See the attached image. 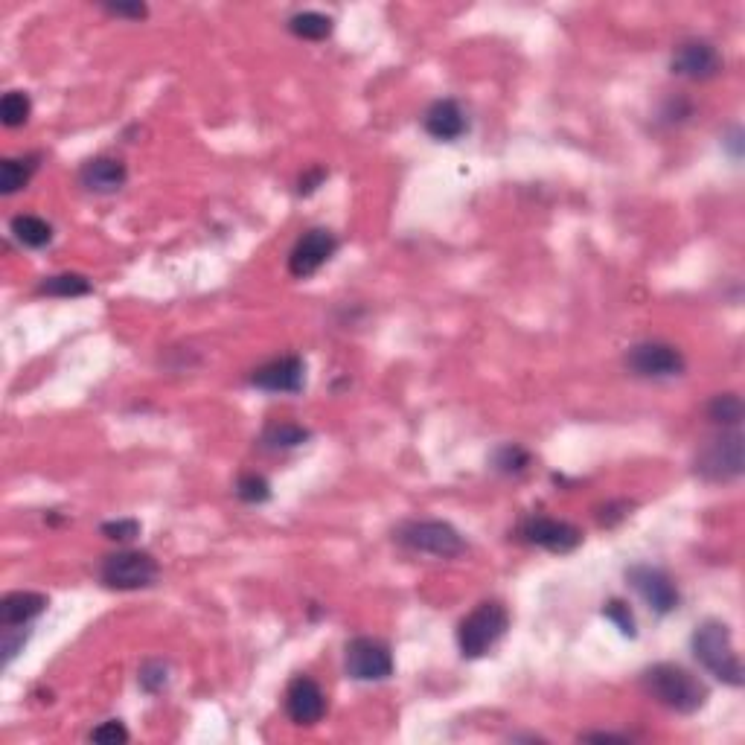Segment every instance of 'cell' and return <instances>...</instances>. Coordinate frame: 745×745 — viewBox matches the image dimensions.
Wrapping results in <instances>:
<instances>
[{
	"instance_id": "obj_1",
	"label": "cell",
	"mask_w": 745,
	"mask_h": 745,
	"mask_svg": "<svg viewBox=\"0 0 745 745\" xmlns=\"http://www.w3.org/2000/svg\"><path fill=\"white\" fill-rule=\"evenodd\" d=\"M641 684L649 696L664 705L667 711L676 713H696L705 708L708 702V687L696 679L690 670H684L679 664H652L644 670Z\"/></svg>"
},
{
	"instance_id": "obj_2",
	"label": "cell",
	"mask_w": 745,
	"mask_h": 745,
	"mask_svg": "<svg viewBox=\"0 0 745 745\" xmlns=\"http://www.w3.org/2000/svg\"><path fill=\"white\" fill-rule=\"evenodd\" d=\"M690 649H693V658L711 673L713 679H719L728 687H743V661L734 649L728 623H722V620L699 623L693 638H690Z\"/></svg>"
},
{
	"instance_id": "obj_3",
	"label": "cell",
	"mask_w": 745,
	"mask_h": 745,
	"mask_svg": "<svg viewBox=\"0 0 745 745\" xmlns=\"http://www.w3.org/2000/svg\"><path fill=\"white\" fill-rule=\"evenodd\" d=\"M510 629V612L498 600H486L478 609L460 620L457 626V647L463 658H481L495 647Z\"/></svg>"
},
{
	"instance_id": "obj_4",
	"label": "cell",
	"mask_w": 745,
	"mask_h": 745,
	"mask_svg": "<svg viewBox=\"0 0 745 745\" xmlns=\"http://www.w3.org/2000/svg\"><path fill=\"white\" fill-rule=\"evenodd\" d=\"M396 542L408 551L428 553L437 559H457L466 553V539L460 536V530L452 527L449 521L437 519L405 521L396 530Z\"/></svg>"
},
{
	"instance_id": "obj_5",
	"label": "cell",
	"mask_w": 745,
	"mask_h": 745,
	"mask_svg": "<svg viewBox=\"0 0 745 745\" xmlns=\"http://www.w3.org/2000/svg\"><path fill=\"white\" fill-rule=\"evenodd\" d=\"M696 475L711 484H728L743 475V434L737 428H722L696 454Z\"/></svg>"
},
{
	"instance_id": "obj_6",
	"label": "cell",
	"mask_w": 745,
	"mask_h": 745,
	"mask_svg": "<svg viewBox=\"0 0 745 745\" xmlns=\"http://www.w3.org/2000/svg\"><path fill=\"white\" fill-rule=\"evenodd\" d=\"M161 574L158 559L146 551H117L102 559L99 580L111 591H140L155 585Z\"/></svg>"
},
{
	"instance_id": "obj_7",
	"label": "cell",
	"mask_w": 745,
	"mask_h": 745,
	"mask_svg": "<svg viewBox=\"0 0 745 745\" xmlns=\"http://www.w3.org/2000/svg\"><path fill=\"white\" fill-rule=\"evenodd\" d=\"M347 676L356 681H385L393 676V652L379 638H353L344 649Z\"/></svg>"
},
{
	"instance_id": "obj_8",
	"label": "cell",
	"mask_w": 745,
	"mask_h": 745,
	"mask_svg": "<svg viewBox=\"0 0 745 745\" xmlns=\"http://www.w3.org/2000/svg\"><path fill=\"white\" fill-rule=\"evenodd\" d=\"M626 583L641 594V600L647 603L655 615H670V612L679 609V588H676L673 577L667 571H661L655 565H644V562L629 565L626 568Z\"/></svg>"
},
{
	"instance_id": "obj_9",
	"label": "cell",
	"mask_w": 745,
	"mask_h": 745,
	"mask_svg": "<svg viewBox=\"0 0 745 745\" xmlns=\"http://www.w3.org/2000/svg\"><path fill=\"white\" fill-rule=\"evenodd\" d=\"M626 367L638 379H673L681 376L687 361L673 344L664 341H641L626 353Z\"/></svg>"
},
{
	"instance_id": "obj_10",
	"label": "cell",
	"mask_w": 745,
	"mask_h": 745,
	"mask_svg": "<svg viewBox=\"0 0 745 745\" xmlns=\"http://www.w3.org/2000/svg\"><path fill=\"white\" fill-rule=\"evenodd\" d=\"M519 536L521 542L551 553H571L583 545V530L577 524L551 516H527L519 524Z\"/></svg>"
},
{
	"instance_id": "obj_11",
	"label": "cell",
	"mask_w": 745,
	"mask_h": 745,
	"mask_svg": "<svg viewBox=\"0 0 745 745\" xmlns=\"http://www.w3.org/2000/svg\"><path fill=\"white\" fill-rule=\"evenodd\" d=\"M335 251H338V236L326 227H312L294 242L292 254H289V274L297 280H306L318 274L326 262L335 257Z\"/></svg>"
},
{
	"instance_id": "obj_12",
	"label": "cell",
	"mask_w": 745,
	"mask_h": 745,
	"mask_svg": "<svg viewBox=\"0 0 745 745\" xmlns=\"http://www.w3.org/2000/svg\"><path fill=\"white\" fill-rule=\"evenodd\" d=\"M670 65H673V73H679L690 82H705V79H713L722 70V56H719V50L713 47L711 41L690 38V41H681L676 47Z\"/></svg>"
},
{
	"instance_id": "obj_13",
	"label": "cell",
	"mask_w": 745,
	"mask_h": 745,
	"mask_svg": "<svg viewBox=\"0 0 745 745\" xmlns=\"http://www.w3.org/2000/svg\"><path fill=\"white\" fill-rule=\"evenodd\" d=\"M251 385L268 393H300L306 385V361L300 356L271 358L251 373Z\"/></svg>"
},
{
	"instance_id": "obj_14",
	"label": "cell",
	"mask_w": 745,
	"mask_h": 745,
	"mask_svg": "<svg viewBox=\"0 0 745 745\" xmlns=\"http://www.w3.org/2000/svg\"><path fill=\"white\" fill-rule=\"evenodd\" d=\"M286 713L294 725H318L326 713L324 687L309 676H294L286 690Z\"/></svg>"
},
{
	"instance_id": "obj_15",
	"label": "cell",
	"mask_w": 745,
	"mask_h": 745,
	"mask_svg": "<svg viewBox=\"0 0 745 745\" xmlns=\"http://www.w3.org/2000/svg\"><path fill=\"white\" fill-rule=\"evenodd\" d=\"M129 181V169L120 158H108V155H99V158H91L88 163H82L79 169V184L88 190V193L97 195H114L120 193Z\"/></svg>"
},
{
	"instance_id": "obj_16",
	"label": "cell",
	"mask_w": 745,
	"mask_h": 745,
	"mask_svg": "<svg viewBox=\"0 0 745 745\" xmlns=\"http://www.w3.org/2000/svg\"><path fill=\"white\" fill-rule=\"evenodd\" d=\"M422 129L428 131L434 140L452 143L469 131V120H466V111L460 108L457 99H437L422 114Z\"/></svg>"
},
{
	"instance_id": "obj_17",
	"label": "cell",
	"mask_w": 745,
	"mask_h": 745,
	"mask_svg": "<svg viewBox=\"0 0 745 745\" xmlns=\"http://www.w3.org/2000/svg\"><path fill=\"white\" fill-rule=\"evenodd\" d=\"M47 609V597L38 591H12L0 600V626H27Z\"/></svg>"
},
{
	"instance_id": "obj_18",
	"label": "cell",
	"mask_w": 745,
	"mask_h": 745,
	"mask_svg": "<svg viewBox=\"0 0 745 745\" xmlns=\"http://www.w3.org/2000/svg\"><path fill=\"white\" fill-rule=\"evenodd\" d=\"M9 233L15 236V242H21L24 248H44L53 242V227L50 222H44L41 216H30V213H21L9 222Z\"/></svg>"
},
{
	"instance_id": "obj_19",
	"label": "cell",
	"mask_w": 745,
	"mask_h": 745,
	"mask_svg": "<svg viewBox=\"0 0 745 745\" xmlns=\"http://www.w3.org/2000/svg\"><path fill=\"white\" fill-rule=\"evenodd\" d=\"M38 169V155H27V158H6L0 163V193L12 195L24 190L30 184V178Z\"/></svg>"
},
{
	"instance_id": "obj_20",
	"label": "cell",
	"mask_w": 745,
	"mask_h": 745,
	"mask_svg": "<svg viewBox=\"0 0 745 745\" xmlns=\"http://www.w3.org/2000/svg\"><path fill=\"white\" fill-rule=\"evenodd\" d=\"M309 437H312V431L303 428V425H297V422H271L262 431V443L268 449H297Z\"/></svg>"
},
{
	"instance_id": "obj_21",
	"label": "cell",
	"mask_w": 745,
	"mask_h": 745,
	"mask_svg": "<svg viewBox=\"0 0 745 745\" xmlns=\"http://www.w3.org/2000/svg\"><path fill=\"white\" fill-rule=\"evenodd\" d=\"M289 33L303 38V41H324L332 35V18L324 12H297L289 18Z\"/></svg>"
},
{
	"instance_id": "obj_22",
	"label": "cell",
	"mask_w": 745,
	"mask_h": 745,
	"mask_svg": "<svg viewBox=\"0 0 745 745\" xmlns=\"http://www.w3.org/2000/svg\"><path fill=\"white\" fill-rule=\"evenodd\" d=\"M94 292L91 280L85 274H53V277H44L38 283V294H50V297H85V294Z\"/></svg>"
},
{
	"instance_id": "obj_23",
	"label": "cell",
	"mask_w": 745,
	"mask_h": 745,
	"mask_svg": "<svg viewBox=\"0 0 745 745\" xmlns=\"http://www.w3.org/2000/svg\"><path fill=\"white\" fill-rule=\"evenodd\" d=\"M743 399L737 393H719L708 402V420L722 428H737L743 422Z\"/></svg>"
},
{
	"instance_id": "obj_24",
	"label": "cell",
	"mask_w": 745,
	"mask_h": 745,
	"mask_svg": "<svg viewBox=\"0 0 745 745\" xmlns=\"http://www.w3.org/2000/svg\"><path fill=\"white\" fill-rule=\"evenodd\" d=\"M33 114V99L24 91H9L3 102H0V117H3V126L6 129H18L30 120Z\"/></svg>"
},
{
	"instance_id": "obj_25",
	"label": "cell",
	"mask_w": 745,
	"mask_h": 745,
	"mask_svg": "<svg viewBox=\"0 0 745 745\" xmlns=\"http://www.w3.org/2000/svg\"><path fill=\"white\" fill-rule=\"evenodd\" d=\"M527 466H530V452L521 449L519 443H504L492 454V469L501 475H519Z\"/></svg>"
},
{
	"instance_id": "obj_26",
	"label": "cell",
	"mask_w": 745,
	"mask_h": 745,
	"mask_svg": "<svg viewBox=\"0 0 745 745\" xmlns=\"http://www.w3.org/2000/svg\"><path fill=\"white\" fill-rule=\"evenodd\" d=\"M236 495L245 501V504H265L268 498H271V484L257 475V472H245V475H239V481H236Z\"/></svg>"
},
{
	"instance_id": "obj_27",
	"label": "cell",
	"mask_w": 745,
	"mask_h": 745,
	"mask_svg": "<svg viewBox=\"0 0 745 745\" xmlns=\"http://www.w3.org/2000/svg\"><path fill=\"white\" fill-rule=\"evenodd\" d=\"M603 615H606V620L615 623L617 629H620V635H626V638H635V635H638V629H635V615H632V609H629L623 600H609L606 609H603Z\"/></svg>"
},
{
	"instance_id": "obj_28",
	"label": "cell",
	"mask_w": 745,
	"mask_h": 745,
	"mask_svg": "<svg viewBox=\"0 0 745 745\" xmlns=\"http://www.w3.org/2000/svg\"><path fill=\"white\" fill-rule=\"evenodd\" d=\"M140 687L146 693H161L166 687V664L163 661H146L140 667Z\"/></svg>"
},
{
	"instance_id": "obj_29",
	"label": "cell",
	"mask_w": 745,
	"mask_h": 745,
	"mask_svg": "<svg viewBox=\"0 0 745 745\" xmlns=\"http://www.w3.org/2000/svg\"><path fill=\"white\" fill-rule=\"evenodd\" d=\"M91 740L94 743H129V731H126V725L120 722V719H108V722H102L99 728L91 731Z\"/></svg>"
},
{
	"instance_id": "obj_30",
	"label": "cell",
	"mask_w": 745,
	"mask_h": 745,
	"mask_svg": "<svg viewBox=\"0 0 745 745\" xmlns=\"http://www.w3.org/2000/svg\"><path fill=\"white\" fill-rule=\"evenodd\" d=\"M102 536H105V539H114V542H131V539L140 536V524L134 519L105 521V524H102Z\"/></svg>"
},
{
	"instance_id": "obj_31",
	"label": "cell",
	"mask_w": 745,
	"mask_h": 745,
	"mask_svg": "<svg viewBox=\"0 0 745 745\" xmlns=\"http://www.w3.org/2000/svg\"><path fill=\"white\" fill-rule=\"evenodd\" d=\"M27 632H21L18 626H3V664H12V658L24 649L27 644Z\"/></svg>"
},
{
	"instance_id": "obj_32",
	"label": "cell",
	"mask_w": 745,
	"mask_h": 745,
	"mask_svg": "<svg viewBox=\"0 0 745 745\" xmlns=\"http://www.w3.org/2000/svg\"><path fill=\"white\" fill-rule=\"evenodd\" d=\"M108 15H114V18H134V21H140V18H146L149 15V9H146V3H108V6H102Z\"/></svg>"
},
{
	"instance_id": "obj_33",
	"label": "cell",
	"mask_w": 745,
	"mask_h": 745,
	"mask_svg": "<svg viewBox=\"0 0 745 745\" xmlns=\"http://www.w3.org/2000/svg\"><path fill=\"white\" fill-rule=\"evenodd\" d=\"M324 178H326L324 169H315V172H309V175H303V181H300V193H303V195L315 193V190H318V184H321Z\"/></svg>"
},
{
	"instance_id": "obj_34",
	"label": "cell",
	"mask_w": 745,
	"mask_h": 745,
	"mask_svg": "<svg viewBox=\"0 0 745 745\" xmlns=\"http://www.w3.org/2000/svg\"><path fill=\"white\" fill-rule=\"evenodd\" d=\"M585 740H594V743H626L629 737H623V734H585Z\"/></svg>"
}]
</instances>
